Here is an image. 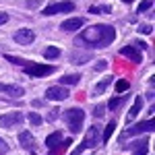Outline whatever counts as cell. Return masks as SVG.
<instances>
[{
    "label": "cell",
    "mask_w": 155,
    "mask_h": 155,
    "mask_svg": "<svg viewBox=\"0 0 155 155\" xmlns=\"http://www.w3.org/2000/svg\"><path fill=\"white\" fill-rule=\"evenodd\" d=\"M116 39V29L112 25H93L89 29H85L81 35L77 37V44L79 46H85V48H107L112 41Z\"/></svg>",
    "instance_id": "cell-1"
},
{
    "label": "cell",
    "mask_w": 155,
    "mask_h": 155,
    "mask_svg": "<svg viewBox=\"0 0 155 155\" xmlns=\"http://www.w3.org/2000/svg\"><path fill=\"white\" fill-rule=\"evenodd\" d=\"M62 118H64V122H66V126H68L71 132H81L83 122H85V112L81 107H71V110L64 112Z\"/></svg>",
    "instance_id": "cell-2"
},
{
    "label": "cell",
    "mask_w": 155,
    "mask_h": 155,
    "mask_svg": "<svg viewBox=\"0 0 155 155\" xmlns=\"http://www.w3.org/2000/svg\"><path fill=\"white\" fill-rule=\"evenodd\" d=\"M23 71L31 77H48L56 71V66H44V64H35V62H23Z\"/></svg>",
    "instance_id": "cell-3"
},
{
    "label": "cell",
    "mask_w": 155,
    "mask_h": 155,
    "mask_svg": "<svg viewBox=\"0 0 155 155\" xmlns=\"http://www.w3.org/2000/svg\"><path fill=\"white\" fill-rule=\"evenodd\" d=\"M72 11H74V2H71V0H60V2L50 4L48 8H44V17L56 15V12H72Z\"/></svg>",
    "instance_id": "cell-4"
},
{
    "label": "cell",
    "mask_w": 155,
    "mask_h": 155,
    "mask_svg": "<svg viewBox=\"0 0 155 155\" xmlns=\"http://www.w3.org/2000/svg\"><path fill=\"white\" fill-rule=\"evenodd\" d=\"M153 130V118H147L145 122H139V124H132L126 128V137H137V134H143V132H151Z\"/></svg>",
    "instance_id": "cell-5"
},
{
    "label": "cell",
    "mask_w": 155,
    "mask_h": 155,
    "mask_svg": "<svg viewBox=\"0 0 155 155\" xmlns=\"http://www.w3.org/2000/svg\"><path fill=\"white\" fill-rule=\"evenodd\" d=\"M23 120H25V116L21 112H8V114L0 116V126H4V128L19 126V124H23Z\"/></svg>",
    "instance_id": "cell-6"
},
{
    "label": "cell",
    "mask_w": 155,
    "mask_h": 155,
    "mask_svg": "<svg viewBox=\"0 0 155 155\" xmlns=\"http://www.w3.org/2000/svg\"><path fill=\"white\" fill-rule=\"evenodd\" d=\"M66 97H68V89L62 85H54L46 91V99H52V101H64Z\"/></svg>",
    "instance_id": "cell-7"
},
{
    "label": "cell",
    "mask_w": 155,
    "mask_h": 155,
    "mask_svg": "<svg viewBox=\"0 0 155 155\" xmlns=\"http://www.w3.org/2000/svg\"><path fill=\"white\" fill-rule=\"evenodd\" d=\"M99 139H101V132H99V128H97V126H91V128L87 130V134H85L83 147H85V149H89V147H97Z\"/></svg>",
    "instance_id": "cell-8"
},
{
    "label": "cell",
    "mask_w": 155,
    "mask_h": 155,
    "mask_svg": "<svg viewBox=\"0 0 155 155\" xmlns=\"http://www.w3.org/2000/svg\"><path fill=\"white\" fill-rule=\"evenodd\" d=\"M12 39L17 41V44H21V46H29V44H33V39H35V33L31 31V29H19Z\"/></svg>",
    "instance_id": "cell-9"
},
{
    "label": "cell",
    "mask_w": 155,
    "mask_h": 155,
    "mask_svg": "<svg viewBox=\"0 0 155 155\" xmlns=\"http://www.w3.org/2000/svg\"><path fill=\"white\" fill-rule=\"evenodd\" d=\"M19 143H21V147L27 149L29 153H35L37 151V143H35V139H33L31 132H19Z\"/></svg>",
    "instance_id": "cell-10"
},
{
    "label": "cell",
    "mask_w": 155,
    "mask_h": 155,
    "mask_svg": "<svg viewBox=\"0 0 155 155\" xmlns=\"http://www.w3.org/2000/svg\"><path fill=\"white\" fill-rule=\"evenodd\" d=\"M83 25H85V19H81V17H72V19L62 21L60 29H62V31H77V29H81Z\"/></svg>",
    "instance_id": "cell-11"
},
{
    "label": "cell",
    "mask_w": 155,
    "mask_h": 155,
    "mask_svg": "<svg viewBox=\"0 0 155 155\" xmlns=\"http://www.w3.org/2000/svg\"><path fill=\"white\" fill-rule=\"evenodd\" d=\"M120 54L124 56V58H128L130 62H134V64H139L141 60H143V56H141V52L134 48V46H124V48L120 50Z\"/></svg>",
    "instance_id": "cell-12"
},
{
    "label": "cell",
    "mask_w": 155,
    "mask_h": 155,
    "mask_svg": "<svg viewBox=\"0 0 155 155\" xmlns=\"http://www.w3.org/2000/svg\"><path fill=\"white\" fill-rule=\"evenodd\" d=\"M0 91L6 93V95H11V97H21L25 93L23 87H19V85H8V83H0Z\"/></svg>",
    "instance_id": "cell-13"
},
{
    "label": "cell",
    "mask_w": 155,
    "mask_h": 155,
    "mask_svg": "<svg viewBox=\"0 0 155 155\" xmlns=\"http://www.w3.org/2000/svg\"><path fill=\"white\" fill-rule=\"evenodd\" d=\"M141 110H143V97L137 95L134 97V104H132V107H130V112H128V116H126V122H132V120L139 116Z\"/></svg>",
    "instance_id": "cell-14"
},
{
    "label": "cell",
    "mask_w": 155,
    "mask_h": 155,
    "mask_svg": "<svg viewBox=\"0 0 155 155\" xmlns=\"http://www.w3.org/2000/svg\"><path fill=\"white\" fill-rule=\"evenodd\" d=\"M128 149H132V155H145L147 153V141L145 139H139V141L128 145Z\"/></svg>",
    "instance_id": "cell-15"
},
{
    "label": "cell",
    "mask_w": 155,
    "mask_h": 155,
    "mask_svg": "<svg viewBox=\"0 0 155 155\" xmlns=\"http://www.w3.org/2000/svg\"><path fill=\"white\" fill-rule=\"evenodd\" d=\"M60 143H62V132H52V134L46 137V147L48 149H56Z\"/></svg>",
    "instance_id": "cell-16"
},
{
    "label": "cell",
    "mask_w": 155,
    "mask_h": 155,
    "mask_svg": "<svg viewBox=\"0 0 155 155\" xmlns=\"http://www.w3.org/2000/svg\"><path fill=\"white\" fill-rule=\"evenodd\" d=\"M112 81H114L112 77H104V79H101V81H99V83L93 87V91H91V93H93V95H101L107 87H110V83H112Z\"/></svg>",
    "instance_id": "cell-17"
},
{
    "label": "cell",
    "mask_w": 155,
    "mask_h": 155,
    "mask_svg": "<svg viewBox=\"0 0 155 155\" xmlns=\"http://www.w3.org/2000/svg\"><path fill=\"white\" fill-rule=\"evenodd\" d=\"M87 60H91V54H89V52H85V54L74 52V54H71V62H74V64H83Z\"/></svg>",
    "instance_id": "cell-18"
},
{
    "label": "cell",
    "mask_w": 155,
    "mask_h": 155,
    "mask_svg": "<svg viewBox=\"0 0 155 155\" xmlns=\"http://www.w3.org/2000/svg\"><path fill=\"white\" fill-rule=\"evenodd\" d=\"M60 56V48H56V46H48V48L44 50V58L48 60H56Z\"/></svg>",
    "instance_id": "cell-19"
},
{
    "label": "cell",
    "mask_w": 155,
    "mask_h": 155,
    "mask_svg": "<svg viewBox=\"0 0 155 155\" xmlns=\"http://www.w3.org/2000/svg\"><path fill=\"white\" fill-rule=\"evenodd\" d=\"M81 81V74H64V77H60V83L64 85H77Z\"/></svg>",
    "instance_id": "cell-20"
},
{
    "label": "cell",
    "mask_w": 155,
    "mask_h": 155,
    "mask_svg": "<svg viewBox=\"0 0 155 155\" xmlns=\"http://www.w3.org/2000/svg\"><path fill=\"white\" fill-rule=\"evenodd\" d=\"M114 130H116V122H114V120H110V124H107L106 130H104V143H107V141H110V137L114 134Z\"/></svg>",
    "instance_id": "cell-21"
},
{
    "label": "cell",
    "mask_w": 155,
    "mask_h": 155,
    "mask_svg": "<svg viewBox=\"0 0 155 155\" xmlns=\"http://www.w3.org/2000/svg\"><path fill=\"white\" fill-rule=\"evenodd\" d=\"M128 89H130V83H128L126 79H120L118 83H116V91H118V93H124V91H128Z\"/></svg>",
    "instance_id": "cell-22"
},
{
    "label": "cell",
    "mask_w": 155,
    "mask_h": 155,
    "mask_svg": "<svg viewBox=\"0 0 155 155\" xmlns=\"http://www.w3.org/2000/svg\"><path fill=\"white\" fill-rule=\"evenodd\" d=\"M27 118H29V122H31L33 126H39V124L44 122V118H41L37 112H31V114H27Z\"/></svg>",
    "instance_id": "cell-23"
},
{
    "label": "cell",
    "mask_w": 155,
    "mask_h": 155,
    "mask_svg": "<svg viewBox=\"0 0 155 155\" xmlns=\"http://www.w3.org/2000/svg\"><path fill=\"white\" fill-rule=\"evenodd\" d=\"M151 6H153V0H143V2L139 4V8H137V12H139V15H143V12H145V11H149Z\"/></svg>",
    "instance_id": "cell-24"
},
{
    "label": "cell",
    "mask_w": 155,
    "mask_h": 155,
    "mask_svg": "<svg viewBox=\"0 0 155 155\" xmlns=\"http://www.w3.org/2000/svg\"><path fill=\"white\" fill-rule=\"evenodd\" d=\"M122 104H124V97H114V99H110L107 107H110V110H118Z\"/></svg>",
    "instance_id": "cell-25"
},
{
    "label": "cell",
    "mask_w": 155,
    "mask_h": 155,
    "mask_svg": "<svg viewBox=\"0 0 155 155\" xmlns=\"http://www.w3.org/2000/svg\"><path fill=\"white\" fill-rule=\"evenodd\" d=\"M106 68H107V62H106V60H97L95 64H93V71H97V72L106 71Z\"/></svg>",
    "instance_id": "cell-26"
},
{
    "label": "cell",
    "mask_w": 155,
    "mask_h": 155,
    "mask_svg": "<svg viewBox=\"0 0 155 155\" xmlns=\"http://www.w3.org/2000/svg\"><path fill=\"white\" fill-rule=\"evenodd\" d=\"M110 11H112L110 6H101V8H99V6H89V12H91V15H97V12H110Z\"/></svg>",
    "instance_id": "cell-27"
},
{
    "label": "cell",
    "mask_w": 155,
    "mask_h": 155,
    "mask_svg": "<svg viewBox=\"0 0 155 155\" xmlns=\"http://www.w3.org/2000/svg\"><path fill=\"white\" fill-rule=\"evenodd\" d=\"M139 33L149 35V33H153V27H151V25H139Z\"/></svg>",
    "instance_id": "cell-28"
},
{
    "label": "cell",
    "mask_w": 155,
    "mask_h": 155,
    "mask_svg": "<svg viewBox=\"0 0 155 155\" xmlns=\"http://www.w3.org/2000/svg\"><path fill=\"white\" fill-rule=\"evenodd\" d=\"M6 151H8V143L4 139H0V155H6Z\"/></svg>",
    "instance_id": "cell-29"
},
{
    "label": "cell",
    "mask_w": 155,
    "mask_h": 155,
    "mask_svg": "<svg viewBox=\"0 0 155 155\" xmlns=\"http://www.w3.org/2000/svg\"><path fill=\"white\" fill-rule=\"evenodd\" d=\"M25 4H27V8H37V6L41 4V0H27Z\"/></svg>",
    "instance_id": "cell-30"
},
{
    "label": "cell",
    "mask_w": 155,
    "mask_h": 155,
    "mask_svg": "<svg viewBox=\"0 0 155 155\" xmlns=\"http://www.w3.org/2000/svg\"><path fill=\"white\" fill-rule=\"evenodd\" d=\"M4 23H8V15L4 11H0V25H4Z\"/></svg>",
    "instance_id": "cell-31"
},
{
    "label": "cell",
    "mask_w": 155,
    "mask_h": 155,
    "mask_svg": "<svg viewBox=\"0 0 155 155\" xmlns=\"http://www.w3.org/2000/svg\"><path fill=\"white\" fill-rule=\"evenodd\" d=\"M104 110H106L104 106H97L95 107V116H97V118H104Z\"/></svg>",
    "instance_id": "cell-32"
},
{
    "label": "cell",
    "mask_w": 155,
    "mask_h": 155,
    "mask_svg": "<svg viewBox=\"0 0 155 155\" xmlns=\"http://www.w3.org/2000/svg\"><path fill=\"white\" fill-rule=\"evenodd\" d=\"M6 60H8V62H15V64H23V60L15 58V56H11V54H6Z\"/></svg>",
    "instance_id": "cell-33"
},
{
    "label": "cell",
    "mask_w": 155,
    "mask_h": 155,
    "mask_svg": "<svg viewBox=\"0 0 155 155\" xmlns=\"http://www.w3.org/2000/svg\"><path fill=\"white\" fill-rule=\"evenodd\" d=\"M50 120H56L58 118V110H52V112H50V116H48Z\"/></svg>",
    "instance_id": "cell-34"
},
{
    "label": "cell",
    "mask_w": 155,
    "mask_h": 155,
    "mask_svg": "<svg viewBox=\"0 0 155 155\" xmlns=\"http://www.w3.org/2000/svg\"><path fill=\"white\" fill-rule=\"evenodd\" d=\"M137 48H141V50H147V44H143L141 39H137Z\"/></svg>",
    "instance_id": "cell-35"
},
{
    "label": "cell",
    "mask_w": 155,
    "mask_h": 155,
    "mask_svg": "<svg viewBox=\"0 0 155 155\" xmlns=\"http://www.w3.org/2000/svg\"><path fill=\"white\" fill-rule=\"evenodd\" d=\"M31 104H33V106H35V107H41V106H44V101H41V99H33Z\"/></svg>",
    "instance_id": "cell-36"
},
{
    "label": "cell",
    "mask_w": 155,
    "mask_h": 155,
    "mask_svg": "<svg viewBox=\"0 0 155 155\" xmlns=\"http://www.w3.org/2000/svg\"><path fill=\"white\" fill-rule=\"evenodd\" d=\"M122 2H126V4H130V2H132V0H122Z\"/></svg>",
    "instance_id": "cell-37"
}]
</instances>
